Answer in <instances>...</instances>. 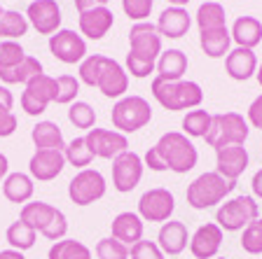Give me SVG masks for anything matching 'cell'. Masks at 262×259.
<instances>
[{"label":"cell","mask_w":262,"mask_h":259,"mask_svg":"<svg viewBox=\"0 0 262 259\" xmlns=\"http://www.w3.org/2000/svg\"><path fill=\"white\" fill-rule=\"evenodd\" d=\"M199 161V152H196L194 143L187 138L183 131H169L164 133L150 150L145 152L143 163L150 171H171L178 175H185Z\"/></svg>","instance_id":"6da1fadb"},{"label":"cell","mask_w":262,"mask_h":259,"mask_svg":"<svg viewBox=\"0 0 262 259\" xmlns=\"http://www.w3.org/2000/svg\"><path fill=\"white\" fill-rule=\"evenodd\" d=\"M162 54V35L157 23L138 21L129 31V54H126V73L136 80L150 77L157 68V59Z\"/></svg>","instance_id":"7a4b0ae2"},{"label":"cell","mask_w":262,"mask_h":259,"mask_svg":"<svg viewBox=\"0 0 262 259\" xmlns=\"http://www.w3.org/2000/svg\"><path fill=\"white\" fill-rule=\"evenodd\" d=\"M80 82L87 86H96L105 98H117L129 89V73L110 56L103 54H87V59L80 63Z\"/></svg>","instance_id":"3957f363"},{"label":"cell","mask_w":262,"mask_h":259,"mask_svg":"<svg viewBox=\"0 0 262 259\" xmlns=\"http://www.w3.org/2000/svg\"><path fill=\"white\" fill-rule=\"evenodd\" d=\"M155 101L169 112H183V110H194L202 105L204 91L196 82L190 80H162L155 77L150 84Z\"/></svg>","instance_id":"277c9868"},{"label":"cell","mask_w":262,"mask_h":259,"mask_svg":"<svg viewBox=\"0 0 262 259\" xmlns=\"http://www.w3.org/2000/svg\"><path fill=\"white\" fill-rule=\"evenodd\" d=\"M234 187H236L234 180L223 178V175L215 171L202 173L199 178H194L190 184H187V192H185L187 205L194 208V210L213 208V205L223 203V201L234 192Z\"/></svg>","instance_id":"5b68a950"},{"label":"cell","mask_w":262,"mask_h":259,"mask_svg":"<svg viewBox=\"0 0 262 259\" xmlns=\"http://www.w3.org/2000/svg\"><path fill=\"white\" fill-rule=\"evenodd\" d=\"M19 220L26 222L31 229H35L47 241H54V243L66 238V233H68V220H66L63 210H59L52 203H45V201H28V203H24Z\"/></svg>","instance_id":"8992f818"},{"label":"cell","mask_w":262,"mask_h":259,"mask_svg":"<svg viewBox=\"0 0 262 259\" xmlns=\"http://www.w3.org/2000/svg\"><path fill=\"white\" fill-rule=\"evenodd\" d=\"M248 122L244 119V114L239 112H220L213 114L211 129L204 135L208 147L220 150V147H229V145H244L248 140Z\"/></svg>","instance_id":"52a82bcc"},{"label":"cell","mask_w":262,"mask_h":259,"mask_svg":"<svg viewBox=\"0 0 262 259\" xmlns=\"http://www.w3.org/2000/svg\"><path fill=\"white\" fill-rule=\"evenodd\" d=\"M257 217H260V205L255 196L244 194L220 203V208L215 210V224L223 231H244Z\"/></svg>","instance_id":"ba28073f"},{"label":"cell","mask_w":262,"mask_h":259,"mask_svg":"<svg viewBox=\"0 0 262 259\" xmlns=\"http://www.w3.org/2000/svg\"><path fill=\"white\" fill-rule=\"evenodd\" d=\"M110 119H113L115 131H120V133L126 135V133H134V131L150 124L152 108H150V103L143 96H122L120 101L113 105Z\"/></svg>","instance_id":"9c48e42d"},{"label":"cell","mask_w":262,"mask_h":259,"mask_svg":"<svg viewBox=\"0 0 262 259\" xmlns=\"http://www.w3.org/2000/svg\"><path fill=\"white\" fill-rule=\"evenodd\" d=\"M105 189L108 184H105L103 173L96 168H84L68 182V196L75 205H92L98 199H103Z\"/></svg>","instance_id":"30bf717a"},{"label":"cell","mask_w":262,"mask_h":259,"mask_svg":"<svg viewBox=\"0 0 262 259\" xmlns=\"http://www.w3.org/2000/svg\"><path fill=\"white\" fill-rule=\"evenodd\" d=\"M56 96V77L49 75H38L33 77L26 84L21 93V110L31 117H40L42 112H47L49 103H54Z\"/></svg>","instance_id":"8fae6325"},{"label":"cell","mask_w":262,"mask_h":259,"mask_svg":"<svg viewBox=\"0 0 262 259\" xmlns=\"http://www.w3.org/2000/svg\"><path fill=\"white\" fill-rule=\"evenodd\" d=\"M176 210V199L166 187H155L143 192L138 199V215L143 222H169Z\"/></svg>","instance_id":"7c38bea8"},{"label":"cell","mask_w":262,"mask_h":259,"mask_svg":"<svg viewBox=\"0 0 262 259\" xmlns=\"http://www.w3.org/2000/svg\"><path fill=\"white\" fill-rule=\"evenodd\" d=\"M49 52L54 59L61 63H82L87 59V42L80 33L71 31V28H59L54 35H49Z\"/></svg>","instance_id":"4fadbf2b"},{"label":"cell","mask_w":262,"mask_h":259,"mask_svg":"<svg viewBox=\"0 0 262 259\" xmlns=\"http://www.w3.org/2000/svg\"><path fill=\"white\" fill-rule=\"evenodd\" d=\"M143 157H138L136 152H122L120 157L113 159V187L120 192V194H129L138 187L143 178Z\"/></svg>","instance_id":"5bb4252c"},{"label":"cell","mask_w":262,"mask_h":259,"mask_svg":"<svg viewBox=\"0 0 262 259\" xmlns=\"http://www.w3.org/2000/svg\"><path fill=\"white\" fill-rule=\"evenodd\" d=\"M84 140H87L92 154L98 159H115V157H120L122 152L129 150L126 135L115 129H96L94 126L92 131H87Z\"/></svg>","instance_id":"9a60e30c"},{"label":"cell","mask_w":262,"mask_h":259,"mask_svg":"<svg viewBox=\"0 0 262 259\" xmlns=\"http://www.w3.org/2000/svg\"><path fill=\"white\" fill-rule=\"evenodd\" d=\"M26 19L40 35H54L63 16L56 0H33L26 10Z\"/></svg>","instance_id":"2e32d148"},{"label":"cell","mask_w":262,"mask_h":259,"mask_svg":"<svg viewBox=\"0 0 262 259\" xmlns=\"http://www.w3.org/2000/svg\"><path fill=\"white\" fill-rule=\"evenodd\" d=\"M225 231L215 222H206L190 236V252L194 259H215L220 252Z\"/></svg>","instance_id":"e0dca14e"},{"label":"cell","mask_w":262,"mask_h":259,"mask_svg":"<svg viewBox=\"0 0 262 259\" xmlns=\"http://www.w3.org/2000/svg\"><path fill=\"white\" fill-rule=\"evenodd\" d=\"M66 168L63 152L56 150H35V154L28 161V175L38 182H52L61 175Z\"/></svg>","instance_id":"ac0fdd59"},{"label":"cell","mask_w":262,"mask_h":259,"mask_svg":"<svg viewBox=\"0 0 262 259\" xmlns=\"http://www.w3.org/2000/svg\"><path fill=\"white\" fill-rule=\"evenodd\" d=\"M248 150L244 145H229L215 150V173H220L227 180H239L244 175V171L248 168Z\"/></svg>","instance_id":"d6986e66"},{"label":"cell","mask_w":262,"mask_h":259,"mask_svg":"<svg viewBox=\"0 0 262 259\" xmlns=\"http://www.w3.org/2000/svg\"><path fill=\"white\" fill-rule=\"evenodd\" d=\"M77 23H80V33L89 40H101L108 35V31L115 23V14L105 5H96L87 12L77 14Z\"/></svg>","instance_id":"ffe728a7"},{"label":"cell","mask_w":262,"mask_h":259,"mask_svg":"<svg viewBox=\"0 0 262 259\" xmlns=\"http://www.w3.org/2000/svg\"><path fill=\"white\" fill-rule=\"evenodd\" d=\"M187 243H190V233H187V227L183 222H178V220L164 222L157 233V245L164 254L178 257V254L187 248Z\"/></svg>","instance_id":"44dd1931"},{"label":"cell","mask_w":262,"mask_h":259,"mask_svg":"<svg viewBox=\"0 0 262 259\" xmlns=\"http://www.w3.org/2000/svg\"><path fill=\"white\" fill-rule=\"evenodd\" d=\"M192 26V16L185 7H166L157 19V31L162 38L178 40L183 35H187Z\"/></svg>","instance_id":"7402d4cb"},{"label":"cell","mask_w":262,"mask_h":259,"mask_svg":"<svg viewBox=\"0 0 262 259\" xmlns=\"http://www.w3.org/2000/svg\"><path fill=\"white\" fill-rule=\"evenodd\" d=\"M225 70L236 82L251 80L257 73V56L253 54V49H244V47L229 49V54L225 56Z\"/></svg>","instance_id":"603a6c76"},{"label":"cell","mask_w":262,"mask_h":259,"mask_svg":"<svg viewBox=\"0 0 262 259\" xmlns=\"http://www.w3.org/2000/svg\"><path fill=\"white\" fill-rule=\"evenodd\" d=\"M110 229H113V238H117L126 248L143 241V220L138 213H120V215H115Z\"/></svg>","instance_id":"cb8c5ba5"},{"label":"cell","mask_w":262,"mask_h":259,"mask_svg":"<svg viewBox=\"0 0 262 259\" xmlns=\"http://www.w3.org/2000/svg\"><path fill=\"white\" fill-rule=\"evenodd\" d=\"M35 180L28 175V173H10L5 180H3V196H5L10 203H28L33 199V192H35Z\"/></svg>","instance_id":"d4e9b609"},{"label":"cell","mask_w":262,"mask_h":259,"mask_svg":"<svg viewBox=\"0 0 262 259\" xmlns=\"http://www.w3.org/2000/svg\"><path fill=\"white\" fill-rule=\"evenodd\" d=\"M229 44H232V33L227 26L211 28V31H199V47L204 54L211 59H223L229 54Z\"/></svg>","instance_id":"484cf974"},{"label":"cell","mask_w":262,"mask_h":259,"mask_svg":"<svg viewBox=\"0 0 262 259\" xmlns=\"http://www.w3.org/2000/svg\"><path fill=\"white\" fill-rule=\"evenodd\" d=\"M229 33H232V40L236 42V47L253 49L262 42V21L255 16H239Z\"/></svg>","instance_id":"4316f807"},{"label":"cell","mask_w":262,"mask_h":259,"mask_svg":"<svg viewBox=\"0 0 262 259\" xmlns=\"http://www.w3.org/2000/svg\"><path fill=\"white\" fill-rule=\"evenodd\" d=\"M31 140L35 145V150H66L63 133H61L59 124H54V122H38L31 129Z\"/></svg>","instance_id":"83f0119b"},{"label":"cell","mask_w":262,"mask_h":259,"mask_svg":"<svg viewBox=\"0 0 262 259\" xmlns=\"http://www.w3.org/2000/svg\"><path fill=\"white\" fill-rule=\"evenodd\" d=\"M157 77L162 80H183L187 73V56L180 49H166L157 59Z\"/></svg>","instance_id":"f1b7e54d"},{"label":"cell","mask_w":262,"mask_h":259,"mask_svg":"<svg viewBox=\"0 0 262 259\" xmlns=\"http://www.w3.org/2000/svg\"><path fill=\"white\" fill-rule=\"evenodd\" d=\"M42 63H40L35 56H28L21 61V63L16 65V68H12V70L3 73L0 75V80L5 82V84H28V82L33 80V77H38L42 75Z\"/></svg>","instance_id":"f546056e"},{"label":"cell","mask_w":262,"mask_h":259,"mask_svg":"<svg viewBox=\"0 0 262 259\" xmlns=\"http://www.w3.org/2000/svg\"><path fill=\"white\" fill-rule=\"evenodd\" d=\"M28 33V19L26 14L14 10L0 12V38L5 40H19Z\"/></svg>","instance_id":"4dcf8cb0"},{"label":"cell","mask_w":262,"mask_h":259,"mask_svg":"<svg viewBox=\"0 0 262 259\" xmlns=\"http://www.w3.org/2000/svg\"><path fill=\"white\" fill-rule=\"evenodd\" d=\"M35 236H38V231L31 229L26 222H21V220L12 222L10 227H7V231H5V238H7V243H10V248L19 250V252L31 250L33 245H35Z\"/></svg>","instance_id":"1f68e13d"},{"label":"cell","mask_w":262,"mask_h":259,"mask_svg":"<svg viewBox=\"0 0 262 259\" xmlns=\"http://www.w3.org/2000/svg\"><path fill=\"white\" fill-rule=\"evenodd\" d=\"M47 259H92V250L80 241L73 238H61L56 241L47 252Z\"/></svg>","instance_id":"d6a6232c"},{"label":"cell","mask_w":262,"mask_h":259,"mask_svg":"<svg viewBox=\"0 0 262 259\" xmlns=\"http://www.w3.org/2000/svg\"><path fill=\"white\" fill-rule=\"evenodd\" d=\"M211 122H213V114L206 112L202 108H194V110H187V114L183 117V133L187 138H204L211 129Z\"/></svg>","instance_id":"836d02e7"},{"label":"cell","mask_w":262,"mask_h":259,"mask_svg":"<svg viewBox=\"0 0 262 259\" xmlns=\"http://www.w3.org/2000/svg\"><path fill=\"white\" fill-rule=\"evenodd\" d=\"M194 19H196L199 31H211V28L227 26V23H225V7L220 5V3H213V0H208V3H202V5H199Z\"/></svg>","instance_id":"e575fe53"},{"label":"cell","mask_w":262,"mask_h":259,"mask_svg":"<svg viewBox=\"0 0 262 259\" xmlns=\"http://www.w3.org/2000/svg\"><path fill=\"white\" fill-rule=\"evenodd\" d=\"M63 157H66V163H71V166L80 168V171H84V168L94 161V154H92V150H89L87 140H84V135H82V138H73V140L66 145Z\"/></svg>","instance_id":"d590c367"},{"label":"cell","mask_w":262,"mask_h":259,"mask_svg":"<svg viewBox=\"0 0 262 259\" xmlns=\"http://www.w3.org/2000/svg\"><path fill=\"white\" fill-rule=\"evenodd\" d=\"M68 122H71L75 129H82V131H92L96 126V112L89 103L84 101H75L71 103L68 108Z\"/></svg>","instance_id":"8d00e7d4"},{"label":"cell","mask_w":262,"mask_h":259,"mask_svg":"<svg viewBox=\"0 0 262 259\" xmlns=\"http://www.w3.org/2000/svg\"><path fill=\"white\" fill-rule=\"evenodd\" d=\"M24 59H26V52L19 42H14V40H3L0 42V75L16 68Z\"/></svg>","instance_id":"74e56055"},{"label":"cell","mask_w":262,"mask_h":259,"mask_svg":"<svg viewBox=\"0 0 262 259\" xmlns=\"http://www.w3.org/2000/svg\"><path fill=\"white\" fill-rule=\"evenodd\" d=\"M77 93H80V80L73 75H59L56 77V96L54 103L59 105H71L75 103Z\"/></svg>","instance_id":"f35d334b"},{"label":"cell","mask_w":262,"mask_h":259,"mask_svg":"<svg viewBox=\"0 0 262 259\" xmlns=\"http://www.w3.org/2000/svg\"><path fill=\"white\" fill-rule=\"evenodd\" d=\"M241 248L248 254H262V217L251 222L241 233Z\"/></svg>","instance_id":"ab89813d"},{"label":"cell","mask_w":262,"mask_h":259,"mask_svg":"<svg viewBox=\"0 0 262 259\" xmlns=\"http://www.w3.org/2000/svg\"><path fill=\"white\" fill-rule=\"evenodd\" d=\"M96 257L98 259H129V248L113 236L101 238L96 243Z\"/></svg>","instance_id":"60d3db41"},{"label":"cell","mask_w":262,"mask_h":259,"mask_svg":"<svg viewBox=\"0 0 262 259\" xmlns=\"http://www.w3.org/2000/svg\"><path fill=\"white\" fill-rule=\"evenodd\" d=\"M155 7V0H122V10L131 21H145Z\"/></svg>","instance_id":"b9f144b4"},{"label":"cell","mask_w":262,"mask_h":259,"mask_svg":"<svg viewBox=\"0 0 262 259\" xmlns=\"http://www.w3.org/2000/svg\"><path fill=\"white\" fill-rule=\"evenodd\" d=\"M166 254L159 250L155 241H138L129 248V259H164Z\"/></svg>","instance_id":"7bdbcfd3"},{"label":"cell","mask_w":262,"mask_h":259,"mask_svg":"<svg viewBox=\"0 0 262 259\" xmlns=\"http://www.w3.org/2000/svg\"><path fill=\"white\" fill-rule=\"evenodd\" d=\"M16 126H19L16 114L12 112V110L0 105V138H10V135L16 131Z\"/></svg>","instance_id":"ee69618b"},{"label":"cell","mask_w":262,"mask_h":259,"mask_svg":"<svg viewBox=\"0 0 262 259\" xmlns=\"http://www.w3.org/2000/svg\"><path fill=\"white\" fill-rule=\"evenodd\" d=\"M246 122H248V126H253V129H260V131H262V93L251 103V105H248V114H246Z\"/></svg>","instance_id":"f6af8a7d"},{"label":"cell","mask_w":262,"mask_h":259,"mask_svg":"<svg viewBox=\"0 0 262 259\" xmlns=\"http://www.w3.org/2000/svg\"><path fill=\"white\" fill-rule=\"evenodd\" d=\"M0 105L7 110L14 108V96H12V91L7 89V86H0Z\"/></svg>","instance_id":"bcb514c9"},{"label":"cell","mask_w":262,"mask_h":259,"mask_svg":"<svg viewBox=\"0 0 262 259\" xmlns=\"http://www.w3.org/2000/svg\"><path fill=\"white\" fill-rule=\"evenodd\" d=\"M251 187H253V196L262 199V168L255 171V175H253V180H251Z\"/></svg>","instance_id":"7dc6e473"},{"label":"cell","mask_w":262,"mask_h":259,"mask_svg":"<svg viewBox=\"0 0 262 259\" xmlns=\"http://www.w3.org/2000/svg\"><path fill=\"white\" fill-rule=\"evenodd\" d=\"M96 5H98V0H75V10H77V14H80V12L92 10V7H96Z\"/></svg>","instance_id":"c3c4849f"},{"label":"cell","mask_w":262,"mask_h":259,"mask_svg":"<svg viewBox=\"0 0 262 259\" xmlns=\"http://www.w3.org/2000/svg\"><path fill=\"white\" fill-rule=\"evenodd\" d=\"M0 259H26L24 257V252H19V250H0Z\"/></svg>","instance_id":"681fc988"},{"label":"cell","mask_w":262,"mask_h":259,"mask_svg":"<svg viewBox=\"0 0 262 259\" xmlns=\"http://www.w3.org/2000/svg\"><path fill=\"white\" fill-rule=\"evenodd\" d=\"M166 3H171V7H185L190 0H166Z\"/></svg>","instance_id":"f907efd6"},{"label":"cell","mask_w":262,"mask_h":259,"mask_svg":"<svg viewBox=\"0 0 262 259\" xmlns=\"http://www.w3.org/2000/svg\"><path fill=\"white\" fill-rule=\"evenodd\" d=\"M255 77H257V82H260V86H262V65L257 68V73H255Z\"/></svg>","instance_id":"816d5d0a"},{"label":"cell","mask_w":262,"mask_h":259,"mask_svg":"<svg viewBox=\"0 0 262 259\" xmlns=\"http://www.w3.org/2000/svg\"><path fill=\"white\" fill-rule=\"evenodd\" d=\"M110 0H98V5H108Z\"/></svg>","instance_id":"f5cc1de1"},{"label":"cell","mask_w":262,"mask_h":259,"mask_svg":"<svg viewBox=\"0 0 262 259\" xmlns=\"http://www.w3.org/2000/svg\"><path fill=\"white\" fill-rule=\"evenodd\" d=\"M215 259H225V257H215Z\"/></svg>","instance_id":"db71d44e"},{"label":"cell","mask_w":262,"mask_h":259,"mask_svg":"<svg viewBox=\"0 0 262 259\" xmlns=\"http://www.w3.org/2000/svg\"><path fill=\"white\" fill-rule=\"evenodd\" d=\"M213 3H218V0H213Z\"/></svg>","instance_id":"11a10c76"},{"label":"cell","mask_w":262,"mask_h":259,"mask_svg":"<svg viewBox=\"0 0 262 259\" xmlns=\"http://www.w3.org/2000/svg\"><path fill=\"white\" fill-rule=\"evenodd\" d=\"M0 12H3V7H0Z\"/></svg>","instance_id":"9f6ffc18"},{"label":"cell","mask_w":262,"mask_h":259,"mask_svg":"<svg viewBox=\"0 0 262 259\" xmlns=\"http://www.w3.org/2000/svg\"><path fill=\"white\" fill-rule=\"evenodd\" d=\"M0 180H3V178H0Z\"/></svg>","instance_id":"6f0895ef"}]
</instances>
